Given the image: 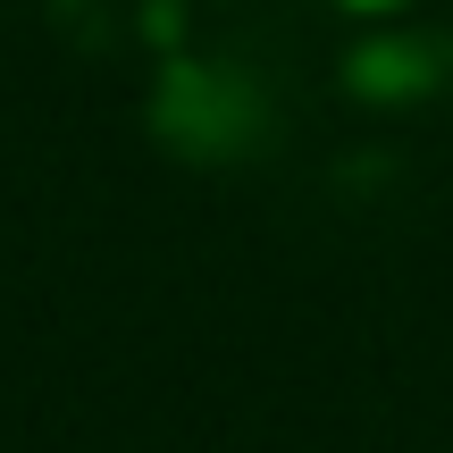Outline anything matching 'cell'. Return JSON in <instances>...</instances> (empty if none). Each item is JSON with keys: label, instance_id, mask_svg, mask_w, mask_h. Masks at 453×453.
Returning <instances> with one entry per match:
<instances>
[{"label": "cell", "instance_id": "obj_1", "mask_svg": "<svg viewBox=\"0 0 453 453\" xmlns=\"http://www.w3.org/2000/svg\"><path fill=\"white\" fill-rule=\"evenodd\" d=\"M344 9H395V0H344Z\"/></svg>", "mask_w": 453, "mask_h": 453}]
</instances>
